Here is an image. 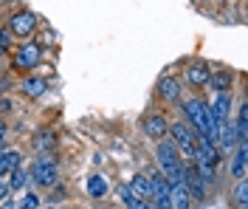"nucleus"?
I'll list each match as a JSON object with an SVG mask.
<instances>
[{"label": "nucleus", "mask_w": 248, "mask_h": 209, "mask_svg": "<svg viewBox=\"0 0 248 209\" xmlns=\"http://www.w3.org/2000/svg\"><path fill=\"white\" fill-rule=\"evenodd\" d=\"M167 130H170V116L164 111H150L144 119H141V133L150 139V142H158V139H164L167 136Z\"/></svg>", "instance_id": "obj_7"}, {"label": "nucleus", "mask_w": 248, "mask_h": 209, "mask_svg": "<svg viewBox=\"0 0 248 209\" xmlns=\"http://www.w3.org/2000/svg\"><path fill=\"white\" fill-rule=\"evenodd\" d=\"M181 113H184V122L195 130L198 136H206V139H217V122L212 119V111H209V102L195 94V96H184L181 99Z\"/></svg>", "instance_id": "obj_1"}, {"label": "nucleus", "mask_w": 248, "mask_h": 209, "mask_svg": "<svg viewBox=\"0 0 248 209\" xmlns=\"http://www.w3.org/2000/svg\"><path fill=\"white\" fill-rule=\"evenodd\" d=\"M9 136H12V128L0 119V150H6V147H9Z\"/></svg>", "instance_id": "obj_28"}, {"label": "nucleus", "mask_w": 248, "mask_h": 209, "mask_svg": "<svg viewBox=\"0 0 248 209\" xmlns=\"http://www.w3.org/2000/svg\"><path fill=\"white\" fill-rule=\"evenodd\" d=\"M29 181L40 190H54L60 184V161L54 153H37L29 164Z\"/></svg>", "instance_id": "obj_2"}, {"label": "nucleus", "mask_w": 248, "mask_h": 209, "mask_svg": "<svg viewBox=\"0 0 248 209\" xmlns=\"http://www.w3.org/2000/svg\"><path fill=\"white\" fill-rule=\"evenodd\" d=\"M209 111H212V119L217 125L220 122H229L234 111V94H212V102H209Z\"/></svg>", "instance_id": "obj_13"}, {"label": "nucleus", "mask_w": 248, "mask_h": 209, "mask_svg": "<svg viewBox=\"0 0 248 209\" xmlns=\"http://www.w3.org/2000/svg\"><path fill=\"white\" fill-rule=\"evenodd\" d=\"M48 88H51V82H48V77H43V74H23L20 77V82H17V91H20V96L26 99H43L48 94Z\"/></svg>", "instance_id": "obj_8"}, {"label": "nucleus", "mask_w": 248, "mask_h": 209, "mask_svg": "<svg viewBox=\"0 0 248 209\" xmlns=\"http://www.w3.org/2000/svg\"><path fill=\"white\" fill-rule=\"evenodd\" d=\"M232 125H234V133H237V142L248 145V99L246 96H240V105L232 111Z\"/></svg>", "instance_id": "obj_15"}, {"label": "nucleus", "mask_w": 248, "mask_h": 209, "mask_svg": "<svg viewBox=\"0 0 248 209\" xmlns=\"http://www.w3.org/2000/svg\"><path fill=\"white\" fill-rule=\"evenodd\" d=\"M209 74H212V65L206 60H189L184 65V82L192 91H203L206 82H209Z\"/></svg>", "instance_id": "obj_9"}, {"label": "nucleus", "mask_w": 248, "mask_h": 209, "mask_svg": "<svg viewBox=\"0 0 248 209\" xmlns=\"http://www.w3.org/2000/svg\"><path fill=\"white\" fill-rule=\"evenodd\" d=\"M40 209H57V207H54V204H46V207H40Z\"/></svg>", "instance_id": "obj_32"}, {"label": "nucleus", "mask_w": 248, "mask_h": 209, "mask_svg": "<svg viewBox=\"0 0 248 209\" xmlns=\"http://www.w3.org/2000/svg\"><path fill=\"white\" fill-rule=\"evenodd\" d=\"M0 209H17V204H15V201H12V198H6V201L0 204Z\"/></svg>", "instance_id": "obj_30"}, {"label": "nucleus", "mask_w": 248, "mask_h": 209, "mask_svg": "<svg viewBox=\"0 0 248 209\" xmlns=\"http://www.w3.org/2000/svg\"><path fill=\"white\" fill-rule=\"evenodd\" d=\"M184 187L186 193H189V198H192V204H203L206 201V195H209V187L203 184L201 173L195 170V164H184Z\"/></svg>", "instance_id": "obj_10"}, {"label": "nucleus", "mask_w": 248, "mask_h": 209, "mask_svg": "<svg viewBox=\"0 0 248 209\" xmlns=\"http://www.w3.org/2000/svg\"><path fill=\"white\" fill-rule=\"evenodd\" d=\"M248 170V145H237L229 153V178L237 181V178H246Z\"/></svg>", "instance_id": "obj_16"}, {"label": "nucleus", "mask_w": 248, "mask_h": 209, "mask_svg": "<svg viewBox=\"0 0 248 209\" xmlns=\"http://www.w3.org/2000/svg\"><path fill=\"white\" fill-rule=\"evenodd\" d=\"M195 3H201V6H206V3H217V0H195Z\"/></svg>", "instance_id": "obj_31"}, {"label": "nucleus", "mask_w": 248, "mask_h": 209, "mask_svg": "<svg viewBox=\"0 0 248 209\" xmlns=\"http://www.w3.org/2000/svg\"><path fill=\"white\" fill-rule=\"evenodd\" d=\"M17 164H23V153H20V150H15V147L0 150V178H6Z\"/></svg>", "instance_id": "obj_22"}, {"label": "nucleus", "mask_w": 248, "mask_h": 209, "mask_svg": "<svg viewBox=\"0 0 248 209\" xmlns=\"http://www.w3.org/2000/svg\"><path fill=\"white\" fill-rule=\"evenodd\" d=\"M170 209H192V198L186 193L184 181L170 184Z\"/></svg>", "instance_id": "obj_20"}, {"label": "nucleus", "mask_w": 248, "mask_h": 209, "mask_svg": "<svg viewBox=\"0 0 248 209\" xmlns=\"http://www.w3.org/2000/svg\"><path fill=\"white\" fill-rule=\"evenodd\" d=\"M15 204H17V209H40L43 207V198H40V193H34V190H23Z\"/></svg>", "instance_id": "obj_25"}, {"label": "nucleus", "mask_w": 248, "mask_h": 209, "mask_svg": "<svg viewBox=\"0 0 248 209\" xmlns=\"http://www.w3.org/2000/svg\"><path fill=\"white\" fill-rule=\"evenodd\" d=\"M6 198H12V190H9V181H6V178H0V204H3Z\"/></svg>", "instance_id": "obj_29"}, {"label": "nucleus", "mask_w": 248, "mask_h": 209, "mask_svg": "<svg viewBox=\"0 0 248 209\" xmlns=\"http://www.w3.org/2000/svg\"><path fill=\"white\" fill-rule=\"evenodd\" d=\"M215 145L220 147V153H232L234 147L240 145V142H237V133H234L232 119H229V122H220V125H217V139H215Z\"/></svg>", "instance_id": "obj_18"}, {"label": "nucleus", "mask_w": 248, "mask_h": 209, "mask_svg": "<svg viewBox=\"0 0 248 209\" xmlns=\"http://www.w3.org/2000/svg\"><path fill=\"white\" fill-rule=\"evenodd\" d=\"M127 187H130V193L136 195V198L150 201V176L147 173H136V176L127 181Z\"/></svg>", "instance_id": "obj_24"}, {"label": "nucleus", "mask_w": 248, "mask_h": 209, "mask_svg": "<svg viewBox=\"0 0 248 209\" xmlns=\"http://www.w3.org/2000/svg\"><path fill=\"white\" fill-rule=\"evenodd\" d=\"M6 29H9V34L15 40H29L40 29V17L34 15V12H29V9H17L15 15L6 20Z\"/></svg>", "instance_id": "obj_5"}, {"label": "nucleus", "mask_w": 248, "mask_h": 209, "mask_svg": "<svg viewBox=\"0 0 248 209\" xmlns=\"http://www.w3.org/2000/svg\"><path fill=\"white\" fill-rule=\"evenodd\" d=\"M155 161H158V170H167V167H178L181 164L178 147L172 145L170 136H164V139L155 142Z\"/></svg>", "instance_id": "obj_11"}, {"label": "nucleus", "mask_w": 248, "mask_h": 209, "mask_svg": "<svg viewBox=\"0 0 248 209\" xmlns=\"http://www.w3.org/2000/svg\"><path fill=\"white\" fill-rule=\"evenodd\" d=\"M150 209H161V207H153V204H150Z\"/></svg>", "instance_id": "obj_33"}, {"label": "nucleus", "mask_w": 248, "mask_h": 209, "mask_svg": "<svg viewBox=\"0 0 248 209\" xmlns=\"http://www.w3.org/2000/svg\"><path fill=\"white\" fill-rule=\"evenodd\" d=\"M116 195L122 198V204H124V207H127V204H130V201L136 198V195L130 193V187H127V184H119V187H116Z\"/></svg>", "instance_id": "obj_27"}, {"label": "nucleus", "mask_w": 248, "mask_h": 209, "mask_svg": "<svg viewBox=\"0 0 248 209\" xmlns=\"http://www.w3.org/2000/svg\"><path fill=\"white\" fill-rule=\"evenodd\" d=\"M85 190H88V195H91V198L102 201V198H108L110 184L105 181V176H99V173H91V176H88V181H85Z\"/></svg>", "instance_id": "obj_19"}, {"label": "nucleus", "mask_w": 248, "mask_h": 209, "mask_svg": "<svg viewBox=\"0 0 248 209\" xmlns=\"http://www.w3.org/2000/svg\"><path fill=\"white\" fill-rule=\"evenodd\" d=\"M6 181H9V190H12V193H23V190H29V184H31L29 181V170H26L23 164H17L15 170L6 176Z\"/></svg>", "instance_id": "obj_23"}, {"label": "nucleus", "mask_w": 248, "mask_h": 209, "mask_svg": "<svg viewBox=\"0 0 248 209\" xmlns=\"http://www.w3.org/2000/svg\"><path fill=\"white\" fill-rule=\"evenodd\" d=\"M167 136L172 139V145L181 150V147H192V145H195V136H198V133L189 128L184 119H175V122H170V130H167Z\"/></svg>", "instance_id": "obj_14"}, {"label": "nucleus", "mask_w": 248, "mask_h": 209, "mask_svg": "<svg viewBox=\"0 0 248 209\" xmlns=\"http://www.w3.org/2000/svg\"><path fill=\"white\" fill-rule=\"evenodd\" d=\"M40 63H43V43H37L34 37L20 40V46L12 48V71L17 74H31Z\"/></svg>", "instance_id": "obj_3"}, {"label": "nucleus", "mask_w": 248, "mask_h": 209, "mask_svg": "<svg viewBox=\"0 0 248 209\" xmlns=\"http://www.w3.org/2000/svg\"><path fill=\"white\" fill-rule=\"evenodd\" d=\"M195 164H220V147L206 136H195Z\"/></svg>", "instance_id": "obj_12"}, {"label": "nucleus", "mask_w": 248, "mask_h": 209, "mask_svg": "<svg viewBox=\"0 0 248 209\" xmlns=\"http://www.w3.org/2000/svg\"><path fill=\"white\" fill-rule=\"evenodd\" d=\"M229 204H232L234 209H246V204H248V184H246V178H237L232 187H229Z\"/></svg>", "instance_id": "obj_21"}, {"label": "nucleus", "mask_w": 248, "mask_h": 209, "mask_svg": "<svg viewBox=\"0 0 248 209\" xmlns=\"http://www.w3.org/2000/svg\"><path fill=\"white\" fill-rule=\"evenodd\" d=\"M234 82H237V71L234 68H226V65H212V74H209V82H206V91L212 94H234Z\"/></svg>", "instance_id": "obj_6"}, {"label": "nucleus", "mask_w": 248, "mask_h": 209, "mask_svg": "<svg viewBox=\"0 0 248 209\" xmlns=\"http://www.w3.org/2000/svg\"><path fill=\"white\" fill-rule=\"evenodd\" d=\"M155 99L161 105H181L184 99V80L178 74H161L158 82H155Z\"/></svg>", "instance_id": "obj_4"}, {"label": "nucleus", "mask_w": 248, "mask_h": 209, "mask_svg": "<svg viewBox=\"0 0 248 209\" xmlns=\"http://www.w3.org/2000/svg\"><path fill=\"white\" fill-rule=\"evenodd\" d=\"M12 48H15V37L9 34L6 26H0V60H3V57H9Z\"/></svg>", "instance_id": "obj_26"}, {"label": "nucleus", "mask_w": 248, "mask_h": 209, "mask_svg": "<svg viewBox=\"0 0 248 209\" xmlns=\"http://www.w3.org/2000/svg\"><path fill=\"white\" fill-rule=\"evenodd\" d=\"M57 145H60L57 130H51V128H40V130H34V136H31V150L34 153H54Z\"/></svg>", "instance_id": "obj_17"}]
</instances>
